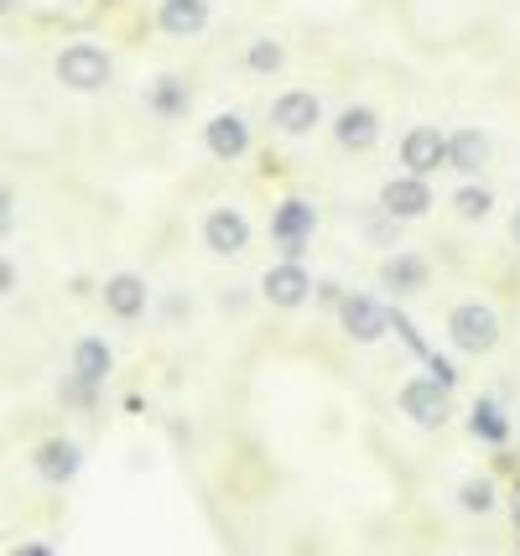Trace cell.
<instances>
[{
	"instance_id": "9a60e30c",
	"label": "cell",
	"mask_w": 520,
	"mask_h": 556,
	"mask_svg": "<svg viewBox=\"0 0 520 556\" xmlns=\"http://www.w3.org/2000/svg\"><path fill=\"white\" fill-rule=\"evenodd\" d=\"M484 162H490V136L484 130H453L447 136V167L458 177H479Z\"/></svg>"
},
{
	"instance_id": "9c48e42d",
	"label": "cell",
	"mask_w": 520,
	"mask_h": 556,
	"mask_svg": "<svg viewBox=\"0 0 520 556\" xmlns=\"http://www.w3.org/2000/svg\"><path fill=\"white\" fill-rule=\"evenodd\" d=\"M203 244L214 250V255H240L250 244V218L240 208H208L203 218Z\"/></svg>"
},
{
	"instance_id": "52a82bcc",
	"label": "cell",
	"mask_w": 520,
	"mask_h": 556,
	"mask_svg": "<svg viewBox=\"0 0 520 556\" xmlns=\"http://www.w3.org/2000/svg\"><path fill=\"white\" fill-rule=\"evenodd\" d=\"M432 208V188H427V177H391L385 188H380V214H391L401 224V218H421Z\"/></svg>"
},
{
	"instance_id": "2e32d148",
	"label": "cell",
	"mask_w": 520,
	"mask_h": 556,
	"mask_svg": "<svg viewBox=\"0 0 520 556\" xmlns=\"http://www.w3.org/2000/svg\"><path fill=\"white\" fill-rule=\"evenodd\" d=\"M156 22H162L167 37H199L208 26V0H162Z\"/></svg>"
},
{
	"instance_id": "d6986e66",
	"label": "cell",
	"mask_w": 520,
	"mask_h": 556,
	"mask_svg": "<svg viewBox=\"0 0 520 556\" xmlns=\"http://www.w3.org/2000/svg\"><path fill=\"white\" fill-rule=\"evenodd\" d=\"M188 99H193V94H188V84H182V78H173V73H167V78H156V84L147 89V104L162 115V121L182 115V110H188Z\"/></svg>"
},
{
	"instance_id": "f546056e",
	"label": "cell",
	"mask_w": 520,
	"mask_h": 556,
	"mask_svg": "<svg viewBox=\"0 0 520 556\" xmlns=\"http://www.w3.org/2000/svg\"><path fill=\"white\" fill-rule=\"evenodd\" d=\"M0 5H5V0H0Z\"/></svg>"
},
{
	"instance_id": "ffe728a7",
	"label": "cell",
	"mask_w": 520,
	"mask_h": 556,
	"mask_svg": "<svg viewBox=\"0 0 520 556\" xmlns=\"http://www.w3.org/2000/svg\"><path fill=\"white\" fill-rule=\"evenodd\" d=\"M469 427H473V437H484V442H505V437H510V421H505V412H499L495 401H479Z\"/></svg>"
},
{
	"instance_id": "4fadbf2b",
	"label": "cell",
	"mask_w": 520,
	"mask_h": 556,
	"mask_svg": "<svg viewBox=\"0 0 520 556\" xmlns=\"http://www.w3.org/2000/svg\"><path fill=\"white\" fill-rule=\"evenodd\" d=\"M333 136H339L344 151H370L380 141V115H375L370 104H348L344 115L333 121Z\"/></svg>"
},
{
	"instance_id": "e0dca14e",
	"label": "cell",
	"mask_w": 520,
	"mask_h": 556,
	"mask_svg": "<svg viewBox=\"0 0 520 556\" xmlns=\"http://www.w3.org/2000/svg\"><path fill=\"white\" fill-rule=\"evenodd\" d=\"M110 369H115L110 343H104V339H78V349H74V380H84V386L100 390Z\"/></svg>"
},
{
	"instance_id": "277c9868",
	"label": "cell",
	"mask_w": 520,
	"mask_h": 556,
	"mask_svg": "<svg viewBox=\"0 0 520 556\" xmlns=\"http://www.w3.org/2000/svg\"><path fill=\"white\" fill-rule=\"evenodd\" d=\"M401 162L411 177H432V172L447 167V136L437 125H417V130H406L401 136Z\"/></svg>"
},
{
	"instance_id": "d4e9b609",
	"label": "cell",
	"mask_w": 520,
	"mask_h": 556,
	"mask_svg": "<svg viewBox=\"0 0 520 556\" xmlns=\"http://www.w3.org/2000/svg\"><path fill=\"white\" fill-rule=\"evenodd\" d=\"M63 401H74V406H89V401H94V386H84V380H63Z\"/></svg>"
},
{
	"instance_id": "ac0fdd59",
	"label": "cell",
	"mask_w": 520,
	"mask_h": 556,
	"mask_svg": "<svg viewBox=\"0 0 520 556\" xmlns=\"http://www.w3.org/2000/svg\"><path fill=\"white\" fill-rule=\"evenodd\" d=\"M380 287L385 291H421L427 287V266H421L417 255H391V261L380 266Z\"/></svg>"
},
{
	"instance_id": "603a6c76",
	"label": "cell",
	"mask_w": 520,
	"mask_h": 556,
	"mask_svg": "<svg viewBox=\"0 0 520 556\" xmlns=\"http://www.w3.org/2000/svg\"><path fill=\"white\" fill-rule=\"evenodd\" d=\"M458 505L469 509V515H490L495 509V484L490 479H469V484L458 489Z\"/></svg>"
},
{
	"instance_id": "30bf717a",
	"label": "cell",
	"mask_w": 520,
	"mask_h": 556,
	"mask_svg": "<svg viewBox=\"0 0 520 556\" xmlns=\"http://www.w3.org/2000/svg\"><path fill=\"white\" fill-rule=\"evenodd\" d=\"M261 291H266V302L271 307H302L307 296H313V276L297 266V261H281L261 276Z\"/></svg>"
},
{
	"instance_id": "8fae6325",
	"label": "cell",
	"mask_w": 520,
	"mask_h": 556,
	"mask_svg": "<svg viewBox=\"0 0 520 556\" xmlns=\"http://www.w3.org/2000/svg\"><path fill=\"white\" fill-rule=\"evenodd\" d=\"M31 468H37L48 484H68L78 468H84V453H78V442H68V437H48V442L31 453Z\"/></svg>"
},
{
	"instance_id": "484cf974",
	"label": "cell",
	"mask_w": 520,
	"mask_h": 556,
	"mask_svg": "<svg viewBox=\"0 0 520 556\" xmlns=\"http://www.w3.org/2000/svg\"><path fill=\"white\" fill-rule=\"evenodd\" d=\"M11 287H16V266H11V261H0V296H5Z\"/></svg>"
},
{
	"instance_id": "7c38bea8",
	"label": "cell",
	"mask_w": 520,
	"mask_h": 556,
	"mask_svg": "<svg viewBox=\"0 0 520 556\" xmlns=\"http://www.w3.org/2000/svg\"><path fill=\"white\" fill-rule=\"evenodd\" d=\"M203 146H208L219 162H234V156L250 151V125L240 121V115H214V121L203 125Z\"/></svg>"
},
{
	"instance_id": "6da1fadb",
	"label": "cell",
	"mask_w": 520,
	"mask_h": 556,
	"mask_svg": "<svg viewBox=\"0 0 520 556\" xmlns=\"http://www.w3.org/2000/svg\"><path fill=\"white\" fill-rule=\"evenodd\" d=\"M110 73H115V63H110V52L94 48V42H74V48L58 52V78H63L74 94H100L104 84H110Z\"/></svg>"
},
{
	"instance_id": "44dd1931",
	"label": "cell",
	"mask_w": 520,
	"mask_h": 556,
	"mask_svg": "<svg viewBox=\"0 0 520 556\" xmlns=\"http://www.w3.org/2000/svg\"><path fill=\"white\" fill-rule=\"evenodd\" d=\"M245 63H250V73H276L287 63V52H281V42H271V37H255L245 52Z\"/></svg>"
},
{
	"instance_id": "3957f363",
	"label": "cell",
	"mask_w": 520,
	"mask_h": 556,
	"mask_svg": "<svg viewBox=\"0 0 520 556\" xmlns=\"http://www.w3.org/2000/svg\"><path fill=\"white\" fill-rule=\"evenodd\" d=\"M313 224H318V208L302 203V198H287L271 218V240L281 244L287 261H302L307 255V240H313Z\"/></svg>"
},
{
	"instance_id": "cb8c5ba5",
	"label": "cell",
	"mask_w": 520,
	"mask_h": 556,
	"mask_svg": "<svg viewBox=\"0 0 520 556\" xmlns=\"http://www.w3.org/2000/svg\"><path fill=\"white\" fill-rule=\"evenodd\" d=\"M11 229H16V198L0 188V240H11Z\"/></svg>"
},
{
	"instance_id": "8992f818",
	"label": "cell",
	"mask_w": 520,
	"mask_h": 556,
	"mask_svg": "<svg viewBox=\"0 0 520 556\" xmlns=\"http://www.w3.org/2000/svg\"><path fill=\"white\" fill-rule=\"evenodd\" d=\"M339 323H344V333L354 343H380L391 333V313L380 302H370V296H344L339 302Z\"/></svg>"
},
{
	"instance_id": "7402d4cb",
	"label": "cell",
	"mask_w": 520,
	"mask_h": 556,
	"mask_svg": "<svg viewBox=\"0 0 520 556\" xmlns=\"http://www.w3.org/2000/svg\"><path fill=\"white\" fill-rule=\"evenodd\" d=\"M453 208H458V218H490V208H495V193L490 188H458V198H453Z\"/></svg>"
},
{
	"instance_id": "5bb4252c",
	"label": "cell",
	"mask_w": 520,
	"mask_h": 556,
	"mask_svg": "<svg viewBox=\"0 0 520 556\" xmlns=\"http://www.w3.org/2000/svg\"><path fill=\"white\" fill-rule=\"evenodd\" d=\"M147 302H151L147 281H141V276H130V270H121V276H110V281H104V307H110L115 317H125V323L147 313Z\"/></svg>"
},
{
	"instance_id": "ba28073f",
	"label": "cell",
	"mask_w": 520,
	"mask_h": 556,
	"mask_svg": "<svg viewBox=\"0 0 520 556\" xmlns=\"http://www.w3.org/2000/svg\"><path fill=\"white\" fill-rule=\"evenodd\" d=\"M271 125L281 136H307V130H318L322 125V104L318 94H307V89H292V94H281L271 104Z\"/></svg>"
},
{
	"instance_id": "83f0119b",
	"label": "cell",
	"mask_w": 520,
	"mask_h": 556,
	"mask_svg": "<svg viewBox=\"0 0 520 556\" xmlns=\"http://www.w3.org/2000/svg\"><path fill=\"white\" fill-rule=\"evenodd\" d=\"M16 556H48V552H42V546H26V552H16Z\"/></svg>"
},
{
	"instance_id": "7a4b0ae2",
	"label": "cell",
	"mask_w": 520,
	"mask_h": 556,
	"mask_svg": "<svg viewBox=\"0 0 520 556\" xmlns=\"http://www.w3.org/2000/svg\"><path fill=\"white\" fill-rule=\"evenodd\" d=\"M447 339H453V349H464V354H490L499 343L495 307H484V302H458V307L447 313Z\"/></svg>"
},
{
	"instance_id": "f1b7e54d",
	"label": "cell",
	"mask_w": 520,
	"mask_h": 556,
	"mask_svg": "<svg viewBox=\"0 0 520 556\" xmlns=\"http://www.w3.org/2000/svg\"><path fill=\"white\" fill-rule=\"evenodd\" d=\"M516 515H520V505H516Z\"/></svg>"
},
{
	"instance_id": "5b68a950",
	"label": "cell",
	"mask_w": 520,
	"mask_h": 556,
	"mask_svg": "<svg viewBox=\"0 0 520 556\" xmlns=\"http://www.w3.org/2000/svg\"><path fill=\"white\" fill-rule=\"evenodd\" d=\"M401 412L411 416L417 427H443L447 416H453L447 386H437V380H406L401 386Z\"/></svg>"
},
{
	"instance_id": "4316f807",
	"label": "cell",
	"mask_w": 520,
	"mask_h": 556,
	"mask_svg": "<svg viewBox=\"0 0 520 556\" xmlns=\"http://www.w3.org/2000/svg\"><path fill=\"white\" fill-rule=\"evenodd\" d=\"M510 235H516V244H520V208H516V218H510Z\"/></svg>"
}]
</instances>
